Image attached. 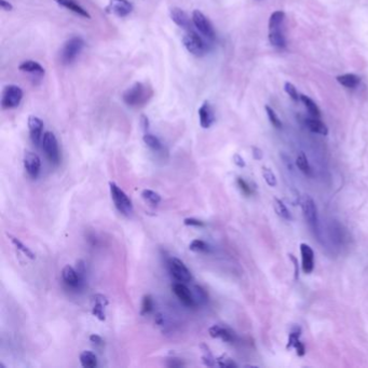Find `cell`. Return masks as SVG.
Segmentation results:
<instances>
[{"mask_svg": "<svg viewBox=\"0 0 368 368\" xmlns=\"http://www.w3.org/2000/svg\"><path fill=\"white\" fill-rule=\"evenodd\" d=\"M153 95L150 87L143 82H135L132 87L123 93V102L131 107H141L148 103Z\"/></svg>", "mask_w": 368, "mask_h": 368, "instance_id": "cell-1", "label": "cell"}, {"mask_svg": "<svg viewBox=\"0 0 368 368\" xmlns=\"http://www.w3.org/2000/svg\"><path fill=\"white\" fill-rule=\"evenodd\" d=\"M284 22L285 13L283 11H275L269 18V43L277 49L286 47L285 34H284Z\"/></svg>", "mask_w": 368, "mask_h": 368, "instance_id": "cell-2", "label": "cell"}, {"mask_svg": "<svg viewBox=\"0 0 368 368\" xmlns=\"http://www.w3.org/2000/svg\"><path fill=\"white\" fill-rule=\"evenodd\" d=\"M109 189H110L111 199L114 203L115 208H117L122 215L130 217L134 211L133 204H132V201L130 200V198L119 186H117L112 182L109 183Z\"/></svg>", "mask_w": 368, "mask_h": 368, "instance_id": "cell-3", "label": "cell"}, {"mask_svg": "<svg viewBox=\"0 0 368 368\" xmlns=\"http://www.w3.org/2000/svg\"><path fill=\"white\" fill-rule=\"evenodd\" d=\"M83 48H85V41L80 37H72L67 40L61 51V61L63 64H71L81 53Z\"/></svg>", "mask_w": 368, "mask_h": 368, "instance_id": "cell-4", "label": "cell"}, {"mask_svg": "<svg viewBox=\"0 0 368 368\" xmlns=\"http://www.w3.org/2000/svg\"><path fill=\"white\" fill-rule=\"evenodd\" d=\"M41 146H43V150L50 163L57 165L61 160V153L55 135L52 132H46L43 136Z\"/></svg>", "mask_w": 368, "mask_h": 368, "instance_id": "cell-5", "label": "cell"}, {"mask_svg": "<svg viewBox=\"0 0 368 368\" xmlns=\"http://www.w3.org/2000/svg\"><path fill=\"white\" fill-rule=\"evenodd\" d=\"M183 45L189 53L198 57L205 55L207 52V47L203 39L193 31H190L183 37Z\"/></svg>", "mask_w": 368, "mask_h": 368, "instance_id": "cell-6", "label": "cell"}, {"mask_svg": "<svg viewBox=\"0 0 368 368\" xmlns=\"http://www.w3.org/2000/svg\"><path fill=\"white\" fill-rule=\"evenodd\" d=\"M23 99V91L15 85H9L4 89L2 98V107L12 109L17 107Z\"/></svg>", "mask_w": 368, "mask_h": 368, "instance_id": "cell-7", "label": "cell"}, {"mask_svg": "<svg viewBox=\"0 0 368 368\" xmlns=\"http://www.w3.org/2000/svg\"><path fill=\"white\" fill-rule=\"evenodd\" d=\"M167 267H169V271L171 276L177 281L182 283H188L190 282L192 279L191 272L189 270L186 265L182 260L178 258H170L167 261Z\"/></svg>", "mask_w": 368, "mask_h": 368, "instance_id": "cell-8", "label": "cell"}, {"mask_svg": "<svg viewBox=\"0 0 368 368\" xmlns=\"http://www.w3.org/2000/svg\"><path fill=\"white\" fill-rule=\"evenodd\" d=\"M301 207H302V213L304 218H306L308 225L310 228L314 231L318 230L319 226V219H318V208L315 205L312 198L309 196L303 197L301 201Z\"/></svg>", "mask_w": 368, "mask_h": 368, "instance_id": "cell-9", "label": "cell"}, {"mask_svg": "<svg viewBox=\"0 0 368 368\" xmlns=\"http://www.w3.org/2000/svg\"><path fill=\"white\" fill-rule=\"evenodd\" d=\"M192 23L200 33L203 34L208 39H215V30L209 21L201 11L195 10L192 12Z\"/></svg>", "mask_w": 368, "mask_h": 368, "instance_id": "cell-10", "label": "cell"}, {"mask_svg": "<svg viewBox=\"0 0 368 368\" xmlns=\"http://www.w3.org/2000/svg\"><path fill=\"white\" fill-rule=\"evenodd\" d=\"M83 278L85 276L71 266H65L62 270V279L69 288L79 289L83 284Z\"/></svg>", "mask_w": 368, "mask_h": 368, "instance_id": "cell-11", "label": "cell"}, {"mask_svg": "<svg viewBox=\"0 0 368 368\" xmlns=\"http://www.w3.org/2000/svg\"><path fill=\"white\" fill-rule=\"evenodd\" d=\"M172 290L175 294V296L178 298V300H180L184 306L188 308H193L197 304L196 298L193 297L192 293L185 285V283L177 282L173 284Z\"/></svg>", "mask_w": 368, "mask_h": 368, "instance_id": "cell-12", "label": "cell"}, {"mask_svg": "<svg viewBox=\"0 0 368 368\" xmlns=\"http://www.w3.org/2000/svg\"><path fill=\"white\" fill-rule=\"evenodd\" d=\"M133 10V5L128 0H110L106 7V12L124 17L129 15Z\"/></svg>", "mask_w": 368, "mask_h": 368, "instance_id": "cell-13", "label": "cell"}, {"mask_svg": "<svg viewBox=\"0 0 368 368\" xmlns=\"http://www.w3.org/2000/svg\"><path fill=\"white\" fill-rule=\"evenodd\" d=\"M28 129L30 140L34 145L39 146L43 141V131H44V122L40 118L35 115H29L28 118Z\"/></svg>", "mask_w": 368, "mask_h": 368, "instance_id": "cell-14", "label": "cell"}, {"mask_svg": "<svg viewBox=\"0 0 368 368\" xmlns=\"http://www.w3.org/2000/svg\"><path fill=\"white\" fill-rule=\"evenodd\" d=\"M24 167L27 174L35 180L39 176L41 170L40 158L34 152L26 151L24 154Z\"/></svg>", "mask_w": 368, "mask_h": 368, "instance_id": "cell-15", "label": "cell"}, {"mask_svg": "<svg viewBox=\"0 0 368 368\" xmlns=\"http://www.w3.org/2000/svg\"><path fill=\"white\" fill-rule=\"evenodd\" d=\"M199 119L200 125H201L203 129L211 128L215 122L214 110L208 102H204L201 105V107L199 108Z\"/></svg>", "mask_w": 368, "mask_h": 368, "instance_id": "cell-16", "label": "cell"}, {"mask_svg": "<svg viewBox=\"0 0 368 368\" xmlns=\"http://www.w3.org/2000/svg\"><path fill=\"white\" fill-rule=\"evenodd\" d=\"M300 253H301V262H302V271L309 275L314 269V253L310 245L306 243L300 244Z\"/></svg>", "mask_w": 368, "mask_h": 368, "instance_id": "cell-17", "label": "cell"}, {"mask_svg": "<svg viewBox=\"0 0 368 368\" xmlns=\"http://www.w3.org/2000/svg\"><path fill=\"white\" fill-rule=\"evenodd\" d=\"M208 334L212 338H219L225 342L233 343L236 341V334L228 327L220 325H213L212 327H209Z\"/></svg>", "mask_w": 368, "mask_h": 368, "instance_id": "cell-18", "label": "cell"}, {"mask_svg": "<svg viewBox=\"0 0 368 368\" xmlns=\"http://www.w3.org/2000/svg\"><path fill=\"white\" fill-rule=\"evenodd\" d=\"M108 299L101 294H98L93 297V308L92 313L95 318H98L100 321H105L106 319V314H105V308L107 307Z\"/></svg>", "mask_w": 368, "mask_h": 368, "instance_id": "cell-19", "label": "cell"}, {"mask_svg": "<svg viewBox=\"0 0 368 368\" xmlns=\"http://www.w3.org/2000/svg\"><path fill=\"white\" fill-rule=\"evenodd\" d=\"M170 15H171L172 21L176 25H178L180 27H183L185 29H190V27L192 25L191 21L184 10H182L180 8H172L170 11Z\"/></svg>", "mask_w": 368, "mask_h": 368, "instance_id": "cell-20", "label": "cell"}, {"mask_svg": "<svg viewBox=\"0 0 368 368\" xmlns=\"http://www.w3.org/2000/svg\"><path fill=\"white\" fill-rule=\"evenodd\" d=\"M56 4H59L60 6L64 7L66 9H68L69 11L76 13L82 17H87V18H91V15L89 14V12L87 10L83 9L80 5H78L75 0H54Z\"/></svg>", "mask_w": 368, "mask_h": 368, "instance_id": "cell-21", "label": "cell"}, {"mask_svg": "<svg viewBox=\"0 0 368 368\" xmlns=\"http://www.w3.org/2000/svg\"><path fill=\"white\" fill-rule=\"evenodd\" d=\"M18 69L23 72L33 73V75H38V76L45 75V68L41 66L39 63L31 60L24 61L22 64H20Z\"/></svg>", "mask_w": 368, "mask_h": 368, "instance_id": "cell-22", "label": "cell"}, {"mask_svg": "<svg viewBox=\"0 0 368 368\" xmlns=\"http://www.w3.org/2000/svg\"><path fill=\"white\" fill-rule=\"evenodd\" d=\"M306 125L308 127V129L310 131H312L313 133H317L320 135H327L328 134V129L326 125L319 119V118H308L306 120Z\"/></svg>", "mask_w": 368, "mask_h": 368, "instance_id": "cell-23", "label": "cell"}, {"mask_svg": "<svg viewBox=\"0 0 368 368\" xmlns=\"http://www.w3.org/2000/svg\"><path fill=\"white\" fill-rule=\"evenodd\" d=\"M337 81L344 88L354 89L360 85L361 78L359 76L354 75V73H344V75L337 77Z\"/></svg>", "mask_w": 368, "mask_h": 368, "instance_id": "cell-24", "label": "cell"}, {"mask_svg": "<svg viewBox=\"0 0 368 368\" xmlns=\"http://www.w3.org/2000/svg\"><path fill=\"white\" fill-rule=\"evenodd\" d=\"M300 101L303 103L304 107L307 108V110L309 111V113L312 115V117H314V118L321 117V110H320L318 105L315 104V102H313V100H311L307 95H303V94H301Z\"/></svg>", "mask_w": 368, "mask_h": 368, "instance_id": "cell-25", "label": "cell"}, {"mask_svg": "<svg viewBox=\"0 0 368 368\" xmlns=\"http://www.w3.org/2000/svg\"><path fill=\"white\" fill-rule=\"evenodd\" d=\"M80 363L85 368H94L98 366V357L91 351H83L80 354Z\"/></svg>", "mask_w": 368, "mask_h": 368, "instance_id": "cell-26", "label": "cell"}, {"mask_svg": "<svg viewBox=\"0 0 368 368\" xmlns=\"http://www.w3.org/2000/svg\"><path fill=\"white\" fill-rule=\"evenodd\" d=\"M144 143L149 147V148L153 151H160L162 149V144L160 142V140L157 138V136L152 135V134H148L146 133L143 138Z\"/></svg>", "mask_w": 368, "mask_h": 368, "instance_id": "cell-27", "label": "cell"}, {"mask_svg": "<svg viewBox=\"0 0 368 368\" xmlns=\"http://www.w3.org/2000/svg\"><path fill=\"white\" fill-rule=\"evenodd\" d=\"M296 164L298 166V169L303 173L306 174L308 176H311L312 175V169L311 166L309 164V161L307 159V156L304 154V152H300L299 156L297 157V160H296Z\"/></svg>", "mask_w": 368, "mask_h": 368, "instance_id": "cell-28", "label": "cell"}, {"mask_svg": "<svg viewBox=\"0 0 368 368\" xmlns=\"http://www.w3.org/2000/svg\"><path fill=\"white\" fill-rule=\"evenodd\" d=\"M142 197L146 202H148L153 206L161 202V196L153 190H150V189H144L142 191Z\"/></svg>", "mask_w": 368, "mask_h": 368, "instance_id": "cell-29", "label": "cell"}, {"mask_svg": "<svg viewBox=\"0 0 368 368\" xmlns=\"http://www.w3.org/2000/svg\"><path fill=\"white\" fill-rule=\"evenodd\" d=\"M189 248L192 251H197V253H207V251H209V245L206 242L200 239L193 240L191 243L189 244Z\"/></svg>", "mask_w": 368, "mask_h": 368, "instance_id": "cell-30", "label": "cell"}, {"mask_svg": "<svg viewBox=\"0 0 368 368\" xmlns=\"http://www.w3.org/2000/svg\"><path fill=\"white\" fill-rule=\"evenodd\" d=\"M9 238H10V240H11L12 244H13L17 249H20L21 251H22V253H23L26 257H28V258H30V259H35V258H36V256H35V254L33 253V251H31L26 245H24L20 240H17L16 238H14V237H12V236H9Z\"/></svg>", "mask_w": 368, "mask_h": 368, "instance_id": "cell-31", "label": "cell"}, {"mask_svg": "<svg viewBox=\"0 0 368 368\" xmlns=\"http://www.w3.org/2000/svg\"><path fill=\"white\" fill-rule=\"evenodd\" d=\"M275 208H276V212L278 213V215L281 216L282 218L286 219V220H289L292 218L290 213L287 209V207L285 206V204H284L278 198L275 199Z\"/></svg>", "mask_w": 368, "mask_h": 368, "instance_id": "cell-32", "label": "cell"}, {"mask_svg": "<svg viewBox=\"0 0 368 368\" xmlns=\"http://www.w3.org/2000/svg\"><path fill=\"white\" fill-rule=\"evenodd\" d=\"M266 111H267V114H268V118L271 122V124L275 127L276 129H282V122L280 120V118L278 117V114L276 113L275 109L271 108L270 106H266Z\"/></svg>", "mask_w": 368, "mask_h": 368, "instance_id": "cell-33", "label": "cell"}, {"mask_svg": "<svg viewBox=\"0 0 368 368\" xmlns=\"http://www.w3.org/2000/svg\"><path fill=\"white\" fill-rule=\"evenodd\" d=\"M262 176H264L266 183L270 186V187H276L277 184H278V181H277V177L275 175V173H273L269 167H266L264 166L262 167Z\"/></svg>", "mask_w": 368, "mask_h": 368, "instance_id": "cell-34", "label": "cell"}, {"mask_svg": "<svg viewBox=\"0 0 368 368\" xmlns=\"http://www.w3.org/2000/svg\"><path fill=\"white\" fill-rule=\"evenodd\" d=\"M153 309V300L151 298L150 295H146L144 296L143 298V301H142V315H146V314H149Z\"/></svg>", "mask_w": 368, "mask_h": 368, "instance_id": "cell-35", "label": "cell"}, {"mask_svg": "<svg viewBox=\"0 0 368 368\" xmlns=\"http://www.w3.org/2000/svg\"><path fill=\"white\" fill-rule=\"evenodd\" d=\"M300 333H301V331H300V327H298V326H296V327L292 331V333L289 334V337H288V342H287V345H286V349L294 348V344H295L300 338Z\"/></svg>", "mask_w": 368, "mask_h": 368, "instance_id": "cell-36", "label": "cell"}, {"mask_svg": "<svg viewBox=\"0 0 368 368\" xmlns=\"http://www.w3.org/2000/svg\"><path fill=\"white\" fill-rule=\"evenodd\" d=\"M284 89H285V92L287 93V95L295 102H298V100H300V95H298V91L296 89V87L293 85L290 82H286L285 86H284Z\"/></svg>", "mask_w": 368, "mask_h": 368, "instance_id": "cell-37", "label": "cell"}, {"mask_svg": "<svg viewBox=\"0 0 368 368\" xmlns=\"http://www.w3.org/2000/svg\"><path fill=\"white\" fill-rule=\"evenodd\" d=\"M237 184H238V186H239V188H240V190H241L242 192H243L245 196L248 197V196L253 195V190H251V188L249 187V185H248L242 177H238Z\"/></svg>", "mask_w": 368, "mask_h": 368, "instance_id": "cell-38", "label": "cell"}, {"mask_svg": "<svg viewBox=\"0 0 368 368\" xmlns=\"http://www.w3.org/2000/svg\"><path fill=\"white\" fill-rule=\"evenodd\" d=\"M217 364L220 366V367H237L238 365L234 362V360H231L230 357H227V356H222L219 357V359L217 360Z\"/></svg>", "mask_w": 368, "mask_h": 368, "instance_id": "cell-39", "label": "cell"}, {"mask_svg": "<svg viewBox=\"0 0 368 368\" xmlns=\"http://www.w3.org/2000/svg\"><path fill=\"white\" fill-rule=\"evenodd\" d=\"M202 360H203V363L207 366H214L215 365V360L214 357L212 355V353L209 352L208 348L205 345V350H204V355L202 356Z\"/></svg>", "mask_w": 368, "mask_h": 368, "instance_id": "cell-40", "label": "cell"}, {"mask_svg": "<svg viewBox=\"0 0 368 368\" xmlns=\"http://www.w3.org/2000/svg\"><path fill=\"white\" fill-rule=\"evenodd\" d=\"M184 224L186 226H192V227H204L205 224L201 220L196 219V218H186L184 220Z\"/></svg>", "mask_w": 368, "mask_h": 368, "instance_id": "cell-41", "label": "cell"}, {"mask_svg": "<svg viewBox=\"0 0 368 368\" xmlns=\"http://www.w3.org/2000/svg\"><path fill=\"white\" fill-rule=\"evenodd\" d=\"M294 348H295L296 353L299 356H303L304 353H306V346H304V344L300 340H298L295 344H294Z\"/></svg>", "mask_w": 368, "mask_h": 368, "instance_id": "cell-42", "label": "cell"}, {"mask_svg": "<svg viewBox=\"0 0 368 368\" xmlns=\"http://www.w3.org/2000/svg\"><path fill=\"white\" fill-rule=\"evenodd\" d=\"M90 340L91 342H93L95 345H99V346H103L104 345V340L103 338L101 337V336L96 335V334H93L90 336Z\"/></svg>", "mask_w": 368, "mask_h": 368, "instance_id": "cell-43", "label": "cell"}, {"mask_svg": "<svg viewBox=\"0 0 368 368\" xmlns=\"http://www.w3.org/2000/svg\"><path fill=\"white\" fill-rule=\"evenodd\" d=\"M234 162H235V164L238 165L239 167H244V166H245V161H244V159H243V158H242L240 154H238V153H236V154L234 156Z\"/></svg>", "mask_w": 368, "mask_h": 368, "instance_id": "cell-44", "label": "cell"}, {"mask_svg": "<svg viewBox=\"0 0 368 368\" xmlns=\"http://www.w3.org/2000/svg\"><path fill=\"white\" fill-rule=\"evenodd\" d=\"M166 365L169 367H182V366H184V363L178 359H170V360H167Z\"/></svg>", "mask_w": 368, "mask_h": 368, "instance_id": "cell-45", "label": "cell"}, {"mask_svg": "<svg viewBox=\"0 0 368 368\" xmlns=\"http://www.w3.org/2000/svg\"><path fill=\"white\" fill-rule=\"evenodd\" d=\"M289 258L292 259V261L294 262V268H295V280H297L299 278V269H298V260L297 258L294 256L293 254H289L288 255Z\"/></svg>", "mask_w": 368, "mask_h": 368, "instance_id": "cell-46", "label": "cell"}, {"mask_svg": "<svg viewBox=\"0 0 368 368\" xmlns=\"http://www.w3.org/2000/svg\"><path fill=\"white\" fill-rule=\"evenodd\" d=\"M141 125H142V129L144 130V132L148 131V129H149V120L144 114L141 117Z\"/></svg>", "mask_w": 368, "mask_h": 368, "instance_id": "cell-47", "label": "cell"}, {"mask_svg": "<svg viewBox=\"0 0 368 368\" xmlns=\"http://www.w3.org/2000/svg\"><path fill=\"white\" fill-rule=\"evenodd\" d=\"M0 6H2L3 10H5V11H12L13 10V6L9 2H7V0H0Z\"/></svg>", "mask_w": 368, "mask_h": 368, "instance_id": "cell-48", "label": "cell"}, {"mask_svg": "<svg viewBox=\"0 0 368 368\" xmlns=\"http://www.w3.org/2000/svg\"><path fill=\"white\" fill-rule=\"evenodd\" d=\"M253 156L256 160H260L262 158V152L260 149L256 148V147H253Z\"/></svg>", "mask_w": 368, "mask_h": 368, "instance_id": "cell-49", "label": "cell"}]
</instances>
